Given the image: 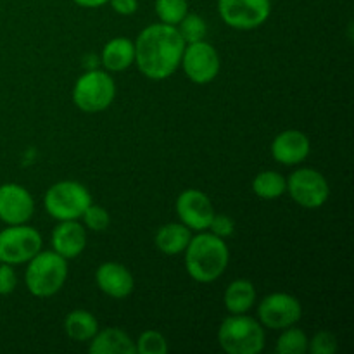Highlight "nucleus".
Here are the masks:
<instances>
[{
  "label": "nucleus",
  "mask_w": 354,
  "mask_h": 354,
  "mask_svg": "<svg viewBox=\"0 0 354 354\" xmlns=\"http://www.w3.org/2000/svg\"><path fill=\"white\" fill-rule=\"evenodd\" d=\"M133 44L138 71L154 82L169 78L180 68L183 48L187 45L176 26L165 23L144 28Z\"/></svg>",
  "instance_id": "obj_1"
},
{
  "label": "nucleus",
  "mask_w": 354,
  "mask_h": 354,
  "mask_svg": "<svg viewBox=\"0 0 354 354\" xmlns=\"http://www.w3.org/2000/svg\"><path fill=\"white\" fill-rule=\"evenodd\" d=\"M185 270L199 283H211L220 279L230 263V251L225 241L211 232H199L190 239L183 251Z\"/></svg>",
  "instance_id": "obj_2"
},
{
  "label": "nucleus",
  "mask_w": 354,
  "mask_h": 354,
  "mask_svg": "<svg viewBox=\"0 0 354 354\" xmlns=\"http://www.w3.org/2000/svg\"><path fill=\"white\" fill-rule=\"evenodd\" d=\"M68 279V259L54 251H40L28 261L24 283L35 297H52L64 287Z\"/></svg>",
  "instance_id": "obj_3"
},
{
  "label": "nucleus",
  "mask_w": 354,
  "mask_h": 354,
  "mask_svg": "<svg viewBox=\"0 0 354 354\" xmlns=\"http://www.w3.org/2000/svg\"><path fill=\"white\" fill-rule=\"evenodd\" d=\"M218 344L228 354H259L265 349V330L245 313L230 315L218 328Z\"/></svg>",
  "instance_id": "obj_4"
},
{
  "label": "nucleus",
  "mask_w": 354,
  "mask_h": 354,
  "mask_svg": "<svg viewBox=\"0 0 354 354\" xmlns=\"http://www.w3.org/2000/svg\"><path fill=\"white\" fill-rule=\"evenodd\" d=\"M90 204L92 194L85 185L73 180L54 183L44 196L45 211L57 221L78 220Z\"/></svg>",
  "instance_id": "obj_5"
},
{
  "label": "nucleus",
  "mask_w": 354,
  "mask_h": 354,
  "mask_svg": "<svg viewBox=\"0 0 354 354\" xmlns=\"http://www.w3.org/2000/svg\"><path fill=\"white\" fill-rule=\"evenodd\" d=\"M116 97V83L107 71L90 69L76 80L73 102L83 113H102Z\"/></svg>",
  "instance_id": "obj_6"
},
{
  "label": "nucleus",
  "mask_w": 354,
  "mask_h": 354,
  "mask_svg": "<svg viewBox=\"0 0 354 354\" xmlns=\"http://www.w3.org/2000/svg\"><path fill=\"white\" fill-rule=\"evenodd\" d=\"M41 235L37 228L23 225H7L0 230V263L23 265L41 251Z\"/></svg>",
  "instance_id": "obj_7"
},
{
  "label": "nucleus",
  "mask_w": 354,
  "mask_h": 354,
  "mask_svg": "<svg viewBox=\"0 0 354 354\" xmlns=\"http://www.w3.org/2000/svg\"><path fill=\"white\" fill-rule=\"evenodd\" d=\"M287 192L294 203L306 209H318L330 196L327 178L313 168H299L287 178Z\"/></svg>",
  "instance_id": "obj_8"
},
{
  "label": "nucleus",
  "mask_w": 354,
  "mask_h": 354,
  "mask_svg": "<svg viewBox=\"0 0 354 354\" xmlns=\"http://www.w3.org/2000/svg\"><path fill=\"white\" fill-rule=\"evenodd\" d=\"M301 317H303V306L292 294H268L258 304V322L270 330H283L292 327L301 320Z\"/></svg>",
  "instance_id": "obj_9"
},
{
  "label": "nucleus",
  "mask_w": 354,
  "mask_h": 354,
  "mask_svg": "<svg viewBox=\"0 0 354 354\" xmlns=\"http://www.w3.org/2000/svg\"><path fill=\"white\" fill-rule=\"evenodd\" d=\"M218 12L227 26L239 31L256 30L272 12L270 0H218Z\"/></svg>",
  "instance_id": "obj_10"
},
{
  "label": "nucleus",
  "mask_w": 354,
  "mask_h": 354,
  "mask_svg": "<svg viewBox=\"0 0 354 354\" xmlns=\"http://www.w3.org/2000/svg\"><path fill=\"white\" fill-rule=\"evenodd\" d=\"M180 66L190 82L197 85H207L218 76L221 62L216 48L206 40H201L185 45Z\"/></svg>",
  "instance_id": "obj_11"
},
{
  "label": "nucleus",
  "mask_w": 354,
  "mask_h": 354,
  "mask_svg": "<svg viewBox=\"0 0 354 354\" xmlns=\"http://www.w3.org/2000/svg\"><path fill=\"white\" fill-rule=\"evenodd\" d=\"M175 209L180 218V223L196 232L207 230L214 216V207L211 199L197 189L183 190L176 199Z\"/></svg>",
  "instance_id": "obj_12"
},
{
  "label": "nucleus",
  "mask_w": 354,
  "mask_h": 354,
  "mask_svg": "<svg viewBox=\"0 0 354 354\" xmlns=\"http://www.w3.org/2000/svg\"><path fill=\"white\" fill-rule=\"evenodd\" d=\"M35 213L33 196L19 183L0 185V221L6 225H23Z\"/></svg>",
  "instance_id": "obj_13"
},
{
  "label": "nucleus",
  "mask_w": 354,
  "mask_h": 354,
  "mask_svg": "<svg viewBox=\"0 0 354 354\" xmlns=\"http://www.w3.org/2000/svg\"><path fill=\"white\" fill-rule=\"evenodd\" d=\"M311 142L306 133L299 130H286L272 142V156L283 166H296L310 156Z\"/></svg>",
  "instance_id": "obj_14"
},
{
  "label": "nucleus",
  "mask_w": 354,
  "mask_h": 354,
  "mask_svg": "<svg viewBox=\"0 0 354 354\" xmlns=\"http://www.w3.org/2000/svg\"><path fill=\"white\" fill-rule=\"evenodd\" d=\"M95 282L97 287L113 299H124L135 289V280L130 270L114 261L102 263L97 268Z\"/></svg>",
  "instance_id": "obj_15"
},
{
  "label": "nucleus",
  "mask_w": 354,
  "mask_h": 354,
  "mask_svg": "<svg viewBox=\"0 0 354 354\" xmlns=\"http://www.w3.org/2000/svg\"><path fill=\"white\" fill-rule=\"evenodd\" d=\"M52 251L57 252L64 259H75L85 251L86 248V230L78 220L59 221L57 227L52 232Z\"/></svg>",
  "instance_id": "obj_16"
},
{
  "label": "nucleus",
  "mask_w": 354,
  "mask_h": 354,
  "mask_svg": "<svg viewBox=\"0 0 354 354\" xmlns=\"http://www.w3.org/2000/svg\"><path fill=\"white\" fill-rule=\"evenodd\" d=\"M88 351L92 354H135V342L124 330L116 327H107L97 330L90 339Z\"/></svg>",
  "instance_id": "obj_17"
},
{
  "label": "nucleus",
  "mask_w": 354,
  "mask_h": 354,
  "mask_svg": "<svg viewBox=\"0 0 354 354\" xmlns=\"http://www.w3.org/2000/svg\"><path fill=\"white\" fill-rule=\"evenodd\" d=\"M135 62V44L127 37H116L102 48V66L107 71L120 73Z\"/></svg>",
  "instance_id": "obj_18"
},
{
  "label": "nucleus",
  "mask_w": 354,
  "mask_h": 354,
  "mask_svg": "<svg viewBox=\"0 0 354 354\" xmlns=\"http://www.w3.org/2000/svg\"><path fill=\"white\" fill-rule=\"evenodd\" d=\"M192 239V230L183 223H166L156 232L154 244L166 256L182 254Z\"/></svg>",
  "instance_id": "obj_19"
},
{
  "label": "nucleus",
  "mask_w": 354,
  "mask_h": 354,
  "mask_svg": "<svg viewBox=\"0 0 354 354\" xmlns=\"http://www.w3.org/2000/svg\"><path fill=\"white\" fill-rule=\"evenodd\" d=\"M256 303V287L251 280L237 279L225 289L223 304L230 315L248 313Z\"/></svg>",
  "instance_id": "obj_20"
},
{
  "label": "nucleus",
  "mask_w": 354,
  "mask_h": 354,
  "mask_svg": "<svg viewBox=\"0 0 354 354\" xmlns=\"http://www.w3.org/2000/svg\"><path fill=\"white\" fill-rule=\"evenodd\" d=\"M99 330V322L90 311L73 310L64 318V332L71 341L86 342Z\"/></svg>",
  "instance_id": "obj_21"
},
{
  "label": "nucleus",
  "mask_w": 354,
  "mask_h": 354,
  "mask_svg": "<svg viewBox=\"0 0 354 354\" xmlns=\"http://www.w3.org/2000/svg\"><path fill=\"white\" fill-rule=\"evenodd\" d=\"M252 192L258 197L266 201H273L282 197L287 192V180L279 171H266L258 173L252 180Z\"/></svg>",
  "instance_id": "obj_22"
},
{
  "label": "nucleus",
  "mask_w": 354,
  "mask_h": 354,
  "mask_svg": "<svg viewBox=\"0 0 354 354\" xmlns=\"http://www.w3.org/2000/svg\"><path fill=\"white\" fill-rule=\"evenodd\" d=\"M310 339L301 328L287 327L280 334L277 341V353L279 354H306Z\"/></svg>",
  "instance_id": "obj_23"
},
{
  "label": "nucleus",
  "mask_w": 354,
  "mask_h": 354,
  "mask_svg": "<svg viewBox=\"0 0 354 354\" xmlns=\"http://www.w3.org/2000/svg\"><path fill=\"white\" fill-rule=\"evenodd\" d=\"M154 9L161 23L176 26L189 12V2L187 0H156Z\"/></svg>",
  "instance_id": "obj_24"
},
{
  "label": "nucleus",
  "mask_w": 354,
  "mask_h": 354,
  "mask_svg": "<svg viewBox=\"0 0 354 354\" xmlns=\"http://www.w3.org/2000/svg\"><path fill=\"white\" fill-rule=\"evenodd\" d=\"M176 30L182 35L185 44H196V41L204 40L207 35V24L199 14L187 12V16L176 24Z\"/></svg>",
  "instance_id": "obj_25"
},
{
  "label": "nucleus",
  "mask_w": 354,
  "mask_h": 354,
  "mask_svg": "<svg viewBox=\"0 0 354 354\" xmlns=\"http://www.w3.org/2000/svg\"><path fill=\"white\" fill-rule=\"evenodd\" d=\"M168 349V341L158 330L142 332L135 342V351L138 354H166Z\"/></svg>",
  "instance_id": "obj_26"
},
{
  "label": "nucleus",
  "mask_w": 354,
  "mask_h": 354,
  "mask_svg": "<svg viewBox=\"0 0 354 354\" xmlns=\"http://www.w3.org/2000/svg\"><path fill=\"white\" fill-rule=\"evenodd\" d=\"M83 218V227H86L88 230L92 232H104L111 223V216L107 213L106 207L102 206H97V204H90L82 214Z\"/></svg>",
  "instance_id": "obj_27"
},
{
  "label": "nucleus",
  "mask_w": 354,
  "mask_h": 354,
  "mask_svg": "<svg viewBox=\"0 0 354 354\" xmlns=\"http://www.w3.org/2000/svg\"><path fill=\"white\" fill-rule=\"evenodd\" d=\"M339 342L332 332L322 330L315 335L308 344V351L313 354H334L337 351Z\"/></svg>",
  "instance_id": "obj_28"
},
{
  "label": "nucleus",
  "mask_w": 354,
  "mask_h": 354,
  "mask_svg": "<svg viewBox=\"0 0 354 354\" xmlns=\"http://www.w3.org/2000/svg\"><path fill=\"white\" fill-rule=\"evenodd\" d=\"M207 230H211V234L218 235V237L225 239V237H230V235H234L235 223L230 216H227V214L214 213V216H213V220H211L209 228H207Z\"/></svg>",
  "instance_id": "obj_29"
},
{
  "label": "nucleus",
  "mask_w": 354,
  "mask_h": 354,
  "mask_svg": "<svg viewBox=\"0 0 354 354\" xmlns=\"http://www.w3.org/2000/svg\"><path fill=\"white\" fill-rule=\"evenodd\" d=\"M17 275L14 272L12 265L0 263V296H9L16 290Z\"/></svg>",
  "instance_id": "obj_30"
},
{
  "label": "nucleus",
  "mask_w": 354,
  "mask_h": 354,
  "mask_svg": "<svg viewBox=\"0 0 354 354\" xmlns=\"http://www.w3.org/2000/svg\"><path fill=\"white\" fill-rule=\"evenodd\" d=\"M107 3H111L114 12L120 14V16H131L138 9L137 0H109Z\"/></svg>",
  "instance_id": "obj_31"
},
{
  "label": "nucleus",
  "mask_w": 354,
  "mask_h": 354,
  "mask_svg": "<svg viewBox=\"0 0 354 354\" xmlns=\"http://www.w3.org/2000/svg\"><path fill=\"white\" fill-rule=\"evenodd\" d=\"M73 2L80 7H86V9H97V7L106 6L109 0H73Z\"/></svg>",
  "instance_id": "obj_32"
}]
</instances>
